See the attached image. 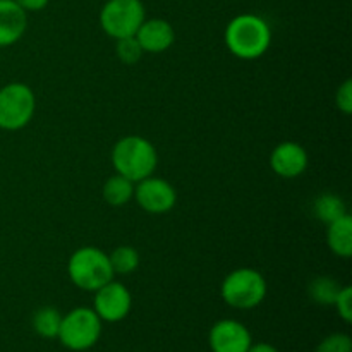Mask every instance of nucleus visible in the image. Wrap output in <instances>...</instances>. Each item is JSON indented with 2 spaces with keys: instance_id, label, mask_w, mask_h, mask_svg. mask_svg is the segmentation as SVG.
<instances>
[{
  "instance_id": "nucleus-6",
  "label": "nucleus",
  "mask_w": 352,
  "mask_h": 352,
  "mask_svg": "<svg viewBox=\"0 0 352 352\" xmlns=\"http://www.w3.org/2000/svg\"><path fill=\"white\" fill-rule=\"evenodd\" d=\"M36 96L24 82H9L0 88V129L19 131L31 122Z\"/></svg>"
},
{
  "instance_id": "nucleus-7",
  "label": "nucleus",
  "mask_w": 352,
  "mask_h": 352,
  "mask_svg": "<svg viewBox=\"0 0 352 352\" xmlns=\"http://www.w3.org/2000/svg\"><path fill=\"white\" fill-rule=\"evenodd\" d=\"M144 19L146 10L141 0H107L100 10V26L113 40L134 36Z\"/></svg>"
},
{
  "instance_id": "nucleus-14",
  "label": "nucleus",
  "mask_w": 352,
  "mask_h": 352,
  "mask_svg": "<svg viewBox=\"0 0 352 352\" xmlns=\"http://www.w3.org/2000/svg\"><path fill=\"white\" fill-rule=\"evenodd\" d=\"M327 229V243H329L330 251L336 256L351 258L352 254V217L346 213L336 222L329 223Z\"/></svg>"
},
{
  "instance_id": "nucleus-9",
  "label": "nucleus",
  "mask_w": 352,
  "mask_h": 352,
  "mask_svg": "<svg viewBox=\"0 0 352 352\" xmlns=\"http://www.w3.org/2000/svg\"><path fill=\"white\" fill-rule=\"evenodd\" d=\"M93 309L102 322H122L133 309V294L124 284L110 280L109 284L102 285L98 291H95Z\"/></svg>"
},
{
  "instance_id": "nucleus-2",
  "label": "nucleus",
  "mask_w": 352,
  "mask_h": 352,
  "mask_svg": "<svg viewBox=\"0 0 352 352\" xmlns=\"http://www.w3.org/2000/svg\"><path fill=\"white\" fill-rule=\"evenodd\" d=\"M112 165L117 174L124 175L134 184L155 174L158 165L157 148L146 138L129 134L113 144Z\"/></svg>"
},
{
  "instance_id": "nucleus-1",
  "label": "nucleus",
  "mask_w": 352,
  "mask_h": 352,
  "mask_svg": "<svg viewBox=\"0 0 352 352\" xmlns=\"http://www.w3.org/2000/svg\"><path fill=\"white\" fill-rule=\"evenodd\" d=\"M230 54L243 60L263 57L272 45L270 24L256 14H239L229 21L223 33Z\"/></svg>"
},
{
  "instance_id": "nucleus-10",
  "label": "nucleus",
  "mask_w": 352,
  "mask_h": 352,
  "mask_svg": "<svg viewBox=\"0 0 352 352\" xmlns=\"http://www.w3.org/2000/svg\"><path fill=\"white\" fill-rule=\"evenodd\" d=\"M208 344L212 352H248L253 344V337L237 320H220L210 329Z\"/></svg>"
},
{
  "instance_id": "nucleus-5",
  "label": "nucleus",
  "mask_w": 352,
  "mask_h": 352,
  "mask_svg": "<svg viewBox=\"0 0 352 352\" xmlns=\"http://www.w3.org/2000/svg\"><path fill=\"white\" fill-rule=\"evenodd\" d=\"M103 322L93 308L79 306L62 316L57 339L69 351H88L95 346L102 336Z\"/></svg>"
},
{
  "instance_id": "nucleus-8",
  "label": "nucleus",
  "mask_w": 352,
  "mask_h": 352,
  "mask_svg": "<svg viewBox=\"0 0 352 352\" xmlns=\"http://www.w3.org/2000/svg\"><path fill=\"white\" fill-rule=\"evenodd\" d=\"M134 199L141 210L151 215L168 213L177 203V191L168 181L162 177H150L136 182L134 186Z\"/></svg>"
},
{
  "instance_id": "nucleus-17",
  "label": "nucleus",
  "mask_w": 352,
  "mask_h": 352,
  "mask_svg": "<svg viewBox=\"0 0 352 352\" xmlns=\"http://www.w3.org/2000/svg\"><path fill=\"white\" fill-rule=\"evenodd\" d=\"M340 289H342V285H340L339 280L329 277V275H322V277L313 278L308 287V294L311 301L316 302V305L333 306Z\"/></svg>"
},
{
  "instance_id": "nucleus-3",
  "label": "nucleus",
  "mask_w": 352,
  "mask_h": 352,
  "mask_svg": "<svg viewBox=\"0 0 352 352\" xmlns=\"http://www.w3.org/2000/svg\"><path fill=\"white\" fill-rule=\"evenodd\" d=\"M67 274L72 284L86 292L98 291L102 285L113 280L109 254L95 246H82L71 254Z\"/></svg>"
},
{
  "instance_id": "nucleus-21",
  "label": "nucleus",
  "mask_w": 352,
  "mask_h": 352,
  "mask_svg": "<svg viewBox=\"0 0 352 352\" xmlns=\"http://www.w3.org/2000/svg\"><path fill=\"white\" fill-rule=\"evenodd\" d=\"M316 352H352V339L347 333H332L316 346Z\"/></svg>"
},
{
  "instance_id": "nucleus-11",
  "label": "nucleus",
  "mask_w": 352,
  "mask_h": 352,
  "mask_svg": "<svg viewBox=\"0 0 352 352\" xmlns=\"http://www.w3.org/2000/svg\"><path fill=\"white\" fill-rule=\"evenodd\" d=\"M309 157L305 146L296 141L278 143L270 153V167L278 177L296 179L302 175L308 168Z\"/></svg>"
},
{
  "instance_id": "nucleus-22",
  "label": "nucleus",
  "mask_w": 352,
  "mask_h": 352,
  "mask_svg": "<svg viewBox=\"0 0 352 352\" xmlns=\"http://www.w3.org/2000/svg\"><path fill=\"white\" fill-rule=\"evenodd\" d=\"M333 306H336L337 313H339V316L344 320V322L346 323L352 322V289L349 285H342V289H340Z\"/></svg>"
},
{
  "instance_id": "nucleus-23",
  "label": "nucleus",
  "mask_w": 352,
  "mask_h": 352,
  "mask_svg": "<svg viewBox=\"0 0 352 352\" xmlns=\"http://www.w3.org/2000/svg\"><path fill=\"white\" fill-rule=\"evenodd\" d=\"M336 105L346 116L352 113V82L351 79H346L336 91Z\"/></svg>"
},
{
  "instance_id": "nucleus-13",
  "label": "nucleus",
  "mask_w": 352,
  "mask_h": 352,
  "mask_svg": "<svg viewBox=\"0 0 352 352\" xmlns=\"http://www.w3.org/2000/svg\"><path fill=\"white\" fill-rule=\"evenodd\" d=\"M28 12L14 0H0V47H10L24 36Z\"/></svg>"
},
{
  "instance_id": "nucleus-19",
  "label": "nucleus",
  "mask_w": 352,
  "mask_h": 352,
  "mask_svg": "<svg viewBox=\"0 0 352 352\" xmlns=\"http://www.w3.org/2000/svg\"><path fill=\"white\" fill-rule=\"evenodd\" d=\"M113 275H131L140 267V253L133 246H119L109 254Z\"/></svg>"
},
{
  "instance_id": "nucleus-15",
  "label": "nucleus",
  "mask_w": 352,
  "mask_h": 352,
  "mask_svg": "<svg viewBox=\"0 0 352 352\" xmlns=\"http://www.w3.org/2000/svg\"><path fill=\"white\" fill-rule=\"evenodd\" d=\"M134 182L129 181L127 177L120 174L110 175L105 181L102 189V195L105 203H109L110 206H116V208H120V206H126L127 203H131V199L134 198Z\"/></svg>"
},
{
  "instance_id": "nucleus-4",
  "label": "nucleus",
  "mask_w": 352,
  "mask_h": 352,
  "mask_svg": "<svg viewBox=\"0 0 352 352\" xmlns=\"http://www.w3.org/2000/svg\"><path fill=\"white\" fill-rule=\"evenodd\" d=\"M267 278L254 268H237L222 282L220 296L234 309H253L267 298Z\"/></svg>"
},
{
  "instance_id": "nucleus-25",
  "label": "nucleus",
  "mask_w": 352,
  "mask_h": 352,
  "mask_svg": "<svg viewBox=\"0 0 352 352\" xmlns=\"http://www.w3.org/2000/svg\"><path fill=\"white\" fill-rule=\"evenodd\" d=\"M248 352H278V351L277 347H274L272 344L258 342V344H251V347L248 349Z\"/></svg>"
},
{
  "instance_id": "nucleus-12",
  "label": "nucleus",
  "mask_w": 352,
  "mask_h": 352,
  "mask_svg": "<svg viewBox=\"0 0 352 352\" xmlns=\"http://www.w3.org/2000/svg\"><path fill=\"white\" fill-rule=\"evenodd\" d=\"M134 36L140 41L143 52L162 54L174 45L175 31L168 21L153 17V19H144Z\"/></svg>"
},
{
  "instance_id": "nucleus-20",
  "label": "nucleus",
  "mask_w": 352,
  "mask_h": 352,
  "mask_svg": "<svg viewBox=\"0 0 352 352\" xmlns=\"http://www.w3.org/2000/svg\"><path fill=\"white\" fill-rule=\"evenodd\" d=\"M116 54L122 64L134 65L141 60L144 52L141 48L140 41L136 40V36H126L116 40Z\"/></svg>"
},
{
  "instance_id": "nucleus-24",
  "label": "nucleus",
  "mask_w": 352,
  "mask_h": 352,
  "mask_svg": "<svg viewBox=\"0 0 352 352\" xmlns=\"http://www.w3.org/2000/svg\"><path fill=\"white\" fill-rule=\"evenodd\" d=\"M14 2L26 12H38V10L45 9L50 0H14Z\"/></svg>"
},
{
  "instance_id": "nucleus-16",
  "label": "nucleus",
  "mask_w": 352,
  "mask_h": 352,
  "mask_svg": "<svg viewBox=\"0 0 352 352\" xmlns=\"http://www.w3.org/2000/svg\"><path fill=\"white\" fill-rule=\"evenodd\" d=\"M346 213V203L340 196L333 195V192H323L313 201V215L318 222L327 223V226L339 220Z\"/></svg>"
},
{
  "instance_id": "nucleus-18",
  "label": "nucleus",
  "mask_w": 352,
  "mask_h": 352,
  "mask_svg": "<svg viewBox=\"0 0 352 352\" xmlns=\"http://www.w3.org/2000/svg\"><path fill=\"white\" fill-rule=\"evenodd\" d=\"M62 315L57 308L45 306L33 315V329L43 339H57L60 330Z\"/></svg>"
}]
</instances>
